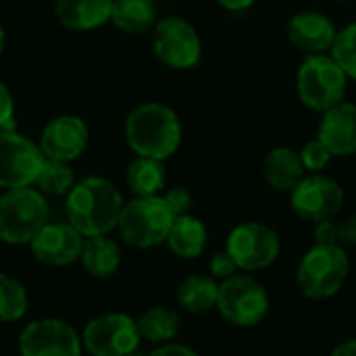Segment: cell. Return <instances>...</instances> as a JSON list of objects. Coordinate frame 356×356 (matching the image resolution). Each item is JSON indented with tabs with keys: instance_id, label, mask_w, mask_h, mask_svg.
<instances>
[{
	"instance_id": "obj_13",
	"label": "cell",
	"mask_w": 356,
	"mask_h": 356,
	"mask_svg": "<svg viewBox=\"0 0 356 356\" xmlns=\"http://www.w3.org/2000/svg\"><path fill=\"white\" fill-rule=\"evenodd\" d=\"M21 356H83V342L77 330L56 317L27 323L17 340Z\"/></svg>"
},
{
	"instance_id": "obj_5",
	"label": "cell",
	"mask_w": 356,
	"mask_h": 356,
	"mask_svg": "<svg viewBox=\"0 0 356 356\" xmlns=\"http://www.w3.org/2000/svg\"><path fill=\"white\" fill-rule=\"evenodd\" d=\"M173 221L175 215L163 196H134L123 204L117 229L125 244L148 250L167 242Z\"/></svg>"
},
{
	"instance_id": "obj_15",
	"label": "cell",
	"mask_w": 356,
	"mask_h": 356,
	"mask_svg": "<svg viewBox=\"0 0 356 356\" xmlns=\"http://www.w3.org/2000/svg\"><path fill=\"white\" fill-rule=\"evenodd\" d=\"M90 142V129L77 115H58L40 134L38 146L46 159L71 163L79 159Z\"/></svg>"
},
{
	"instance_id": "obj_17",
	"label": "cell",
	"mask_w": 356,
	"mask_h": 356,
	"mask_svg": "<svg viewBox=\"0 0 356 356\" xmlns=\"http://www.w3.org/2000/svg\"><path fill=\"white\" fill-rule=\"evenodd\" d=\"M317 138L330 148L334 159L356 154V104L340 102L321 115Z\"/></svg>"
},
{
	"instance_id": "obj_4",
	"label": "cell",
	"mask_w": 356,
	"mask_h": 356,
	"mask_svg": "<svg viewBox=\"0 0 356 356\" xmlns=\"http://www.w3.org/2000/svg\"><path fill=\"white\" fill-rule=\"evenodd\" d=\"M348 81L346 71L330 52L309 54L296 73V94L307 108L323 115L346 100Z\"/></svg>"
},
{
	"instance_id": "obj_10",
	"label": "cell",
	"mask_w": 356,
	"mask_h": 356,
	"mask_svg": "<svg viewBox=\"0 0 356 356\" xmlns=\"http://www.w3.org/2000/svg\"><path fill=\"white\" fill-rule=\"evenodd\" d=\"M81 342L92 356H127L140 348L142 336L131 315L104 313L88 321Z\"/></svg>"
},
{
	"instance_id": "obj_20",
	"label": "cell",
	"mask_w": 356,
	"mask_h": 356,
	"mask_svg": "<svg viewBox=\"0 0 356 356\" xmlns=\"http://www.w3.org/2000/svg\"><path fill=\"white\" fill-rule=\"evenodd\" d=\"M169 250L184 259V261H194L204 254L207 244H209V229L204 221H200L194 215H181L175 217L173 227L169 232V238L165 242Z\"/></svg>"
},
{
	"instance_id": "obj_38",
	"label": "cell",
	"mask_w": 356,
	"mask_h": 356,
	"mask_svg": "<svg viewBox=\"0 0 356 356\" xmlns=\"http://www.w3.org/2000/svg\"><path fill=\"white\" fill-rule=\"evenodd\" d=\"M4 44H6V31H4L2 21H0V54H2V50H4Z\"/></svg>"
},
{
	"instance_id": "obj_12",
	"label": "cell",
	"mask_w": 356,
	"mask_h": 356,
	"mask_svg": "<svg viewBox=\"0 0 356 356\" xmlns=\"http://www.w3.org/2000/svg\"><path fill=\"white\" fill-rule=\"evenodd\" d=\"M344 188L330 175L309 173L290 192V207L302 221L336 219L344 209Z\"/></svg>"
},
{
	"instance_id": "obj_9",
	"label": "cell",
	"mask_w": 356,
	"mask_h": 356,
	"mask_svg": "<svg viewBox=\"0 0 356 356\" xmlns=\"http://www.w3.org/2000/svg\"><path fill=\"white\" fill-rule=\"evenodd\" d=\"M225 250L244 273L271 267L282 252L280 236L273 227L261 221H244L232 227L225 240Z\"/></svg>"
},
{
	"instance_id": "obj_24",
	"label": "cell",
	"mask_w": 356,
	"mask_h": 356,
	"mask_svg": "<svg viewBox=\"0 0 356 356\" xmlns=\"http://www.w3.org/2000/svg\"><path fill=\"white\" fill-rule=\"evenodd\" d=\"M136 321H138L142 340H148L156 346L175 342L181 332L179 313L167 307H150Z\"/></svg>"
},
{
	"instance_id": "obj_1",
	"label": "cell",
	"mask_w": 356,
	"mask_h": 356,
	"mask_svg": "<svg viewBox=\"0 0 356 356\" xmlns=\"http://www.w3.org/2000/svg\"><path fill=\"white\" fill-rule=\"evenodd\" d=\"M123 204V196L111 179L90 175L75 181L65 196V215L83 238L108 236L119 225Z\"/></svg>"
},
{
	"instance_id": "obj_36",
	"label": "cell",
	"mask_w": 356,
	"mask_h": 356,
	"mask_svg": "<svg viewBox=\"0 0 356 356\" xmlns=\"http://www.w3.org/2000/svg\"><path fill=\"white\" fill-rule=\"evenodd\" d=\"M215 2L229 13H244L257 4V0H215Z\"/></svg>"
},
{
	"instance_id": "obj_7",
	"label": "cell",
	"mask_w": 356,
	"mask_h": 356,
	"mask_svg": "<svg viewBox=\"0 0 356 356\" xmlns=\"http://www.w3.org/2000/svg\"><path fill=\"white\" fill-rule=\"evenodd\" d=\"M271 309L267 288L250 275L236 273L219 284V315L236 327H257Z\"/></svg>"
},
{
	"instance_id": "obj_32",
	"label": "cell",
	"mask_w": 356,
	"mask_h": 356,
	"mask_svg": "<svg viewBox=\"0 0 356 356\" xmlns=\"http://www.w3.org/2000/svg\"><path fill=\"white\" fill-rule=\"evenodd\" d=\"M15 98L8 86L0 79V129H15Z\"/></svg>"
},
{
	"instance_id": "obj_29",
	"label": "cell",
	"mask_w": 356,
	"mask_h": 356,
	"mask_svg": "<svg viewBox=\"0 0 356 356\" xmlns=\"http://www.w3.org/2000/svg\"><path fill=\"white\" fill-rule=\"evenodd\" d=\"M298 154H300V161H302L307 173H323L330 167V163L334 161V154L330 152V148L319 138L309 140L298 150Z\"/></svg>"
},
{
	"instance_id": "obj_26",
	"label": "cell",
	"mask_w": 356,
	"mask_h": 356,
	"mask_svg": "<svg viewBox=\"0 0 356 356\" xmlns=\"http://www.w3.org/2000/svg\"><path fill=\"white\" fill-rule=\"evenodd\" d=\"M29 294L27 288L10 273L0 271V321L17 323L27 315Z\"/></svg>"
},
{
	"instance_id": "obj_11",
	"label": "cell",
	"mask_w": 356,
	"mask_h": 356,
	"mask_svg": "<svg viewBox=\"0 0 356 356\" xmlns=\"http://www.w3.org/2000/svg\"><path fill=\"white\" fill-rule=\"evenodd\" d=\"M46 156L38 142L15 129H0V188L15 190L33 186Z\"/></svg>"
},
{
	"instance_id": "obj_22",
	"label": "cell",
	"mask_w": 356,
	"mask_h": 356,
	"mask_svg": "<svg viewBox=\"0 0 356 356\" xmlns=\"http://www.w3.org/2000/svg\"><path fill=\"white\" fill-rule=\"evenodd\" d=\"M79 261L88 275L96 280H106L115 275L121 267V248L111 236L86 238Z\"/></svg>"
},
{
	"instance_id": "obj_25",
	"label": "cell",
	"mask_w": 356,
	"mask_h": 356,
	"mask_svg": "<svg viewBox=\"0 0 356 356\" xmlns=\"http://www.w3.org/2000/svg\"><path fill=\"white\" fill-rule=\"evenodd\" d=\"M125 181L134 196H161L167 186L165 161L136 156V161H131L127 167Z\"/></svg>"
},
{
	"instance_id": "obj_2",
	"label": "cell",
	"mask_w": 356,
	"mask_h": 356,
	"mask_svg": "<svg viewBox=\"0 0 356 356\" xmlns=\"http://www.w3.org/2000/svg\"><path fill=\"white\" fill-rule=\"evenodd\" d=\"M123 136L136 156L167 161L171 159L184 138L179 115L163 102L138 104L125 119Z\"/></svg>"
},
{
	"instance_id": "obj_18",
	"label": "cell",
	"mask_w": 356,
	"mask_h": 356,
	"mask_svg": "<svg viewBox=\"0 0 356 356\" xmlns=\"http://www.w3.org/2000/svg\"><path fill=\"white\" fill-rule=\"evenodd\" d=\"M115 0H54L56 21L71 31H92L111 21Z\"/></svg>"
},
{
	"instance_id": "obj_31",
	"label": "cell",
	"mask_w": 356,
	"mask_h": 356,
	"mask_svg": "<svg viewBox=\"0 0 356 356\" xmlns=\"http://www.w3.org/2000/svg\"><path fill=\"white\" fill-rule=\"evenodd\" d=\"M165 202L169 204V209L173 211L175 217H181V215H188L192 204H194V198L190 194V190L186 188H171L163 194Z\"/></svg>"
},
{
	"instance_id": "obj_3",
	"label": "cell",
	"mask_w": 356,
	"mask_h": 356,
	"mask_svg": "<svg viewBox=\"0 0 356 356\" xmlns=\"http://www.w3.org/2000/svg\"><path fill=\"white\" fill-rule=\"evenodd\" d=\"M350 259L340 244H313L296 267V284L309 300H330L346 284Z\"/></svg>"
},
{
	"instance_id": "obj_34",
	"label": "cell",
	"mask_w": 356,
	"mask_h": 356,
	"mask_svg": "<svg viewBox=\"0 0 356 356\" xmlns=\"http://www.w3.org/2000/svg\"><path fill=\"white\" fill-rule=\"evenodd\" d=\"M338 225V244L340 246H356V215L336 221Z\"/></svg>"
},
{
	"instance_id": "obj_14",
	"label": "cell",
	"mask_w": 356,
	"mask_h": 356,
	"mask_svg": "<svg viewBox=\"0 0 356 356\" xmlns=\"http://www.w3.org/2000/svg\"><path fill=\"white\" fill-rule=\"evenodd\" d=\"M86 238L69 221H48L29 242L38 263L46 267H69L81 257Z\"/></svg>"
},
{
	"instance_id": "obj_40",
	"label": "cell",
	"mask_w": 356,
	"mask_h": 356,
	"mask_svg": "<svg viewBox=\"0 0 356 356\" xmlns=\"http://www.w3.org/2000/svg\"><path fill=\"white\" fill-rule=\"evenodd\" d=\"M334 2H348V0H334Z\"/></svg>"
},
{
	"instance_id": "obj_30",
	"label": "cell",
	"mask_w": 356,
	"mask_h": 356,
	"mask_svg": "<svg viewBox=\"0 0 356 356\" xmlns=\"http://www.w3.org/2000/svg\"><path fill=\"white\" fill-rule=\"evenodd\" d=\"M236 273H240V269H238L236 261L232 259V254H229L227 250L215 252V254L211 257V261H209V275L215 277L219 284L225 282V280H229V277L236 275Z\"/></svg>"
},
{
	"instance_id": "obj_19",
	"label": "cell",
	"mask_w": 356,
	"mask_h": 356,
	"mask_svg": "<svg viewBox=\"0 0 356 356\" xmlns=\"http://www.w3.org/2000/svg\"><path fill=\"white\" fill-rule=\"evenodd\" d=\"M305 175L300 154L290 146H275L263 159V177L273 190L292 192Z\"/></svg>"
},
{
	"instance_id": "obj_35",
	"label": "cell",
	"mask_w": 356,
	"mask_h": 356,
	"mask_svg": "<svg viewBox=\"0 0 356 356\" xmlns=\"http://www.w3.org/2000/svg\"><path fill=\"white\" fill-rule=\"evenodd\" d=\"M150 356H200L194 348L186 346V344H179V342H169V344H161L156 346Z\"/></svg>"
},
{
	"instance_id": "obj_8",
	"label": "cell",
	"mask_w": 356,
	"mask_h": 356,
	"mask_svg": "<svg viewBox=\"0 0 356 356\" xmlns=\"http://www.w3.org/2000/svg\"><path fill=\"white\" fill-rule=\"evenodd\" d=\"M152 50L156 58L173 71H190L202 60V40L198 29L177 15L159 19L152 29Z\"/></svg>"
},
{
	"instance_id": "obj_28",
	"label": "cell",
	"mask_w": 356,
	"mask_h": 356,
	"mask_svg": "<svg viewBox=\"0 0 356 356\" xmlns=\"http://www.w3.org/2000/svg\"><path fill=\"white\" fill-rule=\"evenodd\" d=\"M330 54L338 60V65L346 71L348 79L356 81V21L338 29L336 42Z\"/></svg>"
},
{
	"instance_id": "obj_6",
	"label": "cell",
	"mask_w": 356,
	"mask_h": 356,
	"mask_svg": "<svg viewBox=\"0 0 356 356\" xmlns=\"http://www.w3.org/2000/svg\"><path fill=\"white\" fill-rule=\"evenodd\" d=\"M48 200L38 188L4 190L0 196V240L8 246L29 244L48 223Z\"/></svg>"
},
{
	"instance_id": "obj_37",
	"label": "cell",
	"mask_w": 356,
	"mask_h": 356,
	"mask_svg": "<svg viewBox=\"0 0 356 356\" xmlns=\"http://www.w3.org/2000/svg\"><path fill=\"white\" fill-rule=\"evenodd\" d=\"M330 356H356V338L340 342Z\"/></svg>"
},
{
	"instance_id": "obj_21",
	"label": "cell",
	"mask_w": 356,
	"mask_h": 356,
	"mask_svg": "<svg viewBox=\"0 0 356 356\" xmlns=\"http://www.w3.org/2000/svg\"><path fill=\"white\" fill-rule=\"evenodd\" d=\"M219 282L211 275L192 273L177 286V305L190 315H207L217 309Z\"/></svg>"
},
{
	"instance_id": "obj_39",
	"label": "cell",
	"mask_w": 356,
	"mask_h": 356,
	"mask_svg": "<svg viewBox=\"0 0 356 356\" xmlns=\"http://www.w3.org/2000/svg\"><path fill=\"white\" fill-rule=\"evenodd\" d=\"M127 356H150V355H146V353H142V350L138 348V350H134L131 355H127Z\"/></svg>"
},
{
	"instance_id": "obj_27",
	"label": "cell",
	"mask_w": 356,
	"mask_h": 356,
	"mask_svg": "<svg viewBox=\"0 0 356 356\" xmlns=\"http://www.w3.org/2000/svg\"><path fill=\"white\" fill-rule=\"evenodd\" d=\"M73 186H75V173L69 167V163L52 161V159L44 161L35 179V188L44 196H52V198L67 196Z\"/></svg>"
},
{
	"instance_id": "obj_16",
	"label": "cell",
	"mask_w": 356,
	"mask_h": 356,
	"mask_svg": "<svg viewBox=\"0 0 356 356\" xmlns=\"http://www.w3.org/2000/svg\"><path fill=\"white\" fill-rule=\"evenodd\" d=\"M336 35V23L321 10H300L288 21V40L305 56L330 52Z\"/></svg>"
},
{
	"instance_id": "obj_33",
	"label": "cell",
	"mask_w": 356,
	"mask_h": 356,
	"mask_svg": "<svg viewBox=\"0 0 356 356\" xmlns=\"http://www.w3.org/2000/svg\"><path fill=\"white\" fill-rule=\"evenodd\" d=\"M313 240H315V244H338V225H336V219H327V221L315 223Z\"/></svg>"
},
{
	"instance_id": "obj_23",
	"label": "cell",
	"mask_w": 356,
	"mask_h": 356,
	"mask_svg": "<svg viewBox=\"0 0 356 356\" xmlns=\"http://www.w3.org/2000/svg\"><path fill=\"white\" fill-rule=\"evenodd\" d=\"M111 23L125 33H146L159 23V10L154 0H115Z\"/></svg>"
}]
</instances>
